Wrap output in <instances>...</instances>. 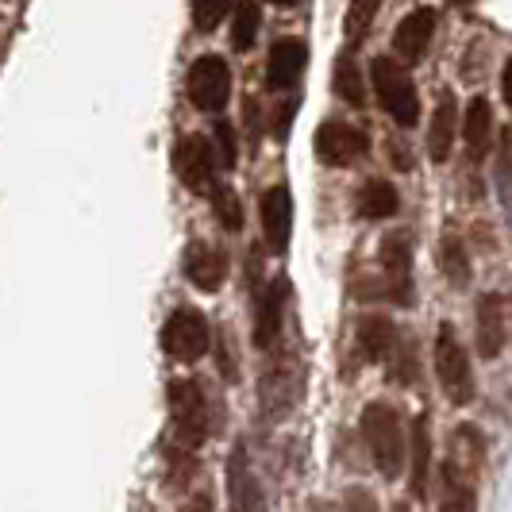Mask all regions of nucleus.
Masks as SVG:
<instances>
[{
    "label": "nucleus",
    "instance_id": "obj_12",
    "mask_svg": "<svg viewBox=\"0 0 512 512\" xmlns=\"http://www.w3.org/2000/svg\"><path fill=\"white\" fill-rule=\"evenodd\" d=\"M474 339H478V355L482 362H493L501 351H505V339H509V328H505V297L501 293H486L478 308H474Z\"/></svg>",
    "mask_w": 512,
    "mask_h": 512
},
{
    "label": "nucleus",
    "instance_id": "obj_14",
    "mask_svg": "<svg viewBox=\"0 0 512 512\" xmlns=\"http://www.w3.org/2000/svg\"><path fill=\"white\" fill-rule=\"evenodd\" d=\"M228 497L231 512H266V493L251 470V459L243 447H235L228 459Z\"/></svg>",
    "mask_w": 512,
    "mask_h": 512
},
{
    "label": "nucleus",
    "instance_id": "obj_2",
    "mask_svg": "<svg viewBox=\"0 0 512 512\" xmlns=\"http://www.w3.org/2000/svg\"><path fill=\"white\" fill-rule=\"evenodd\" d=\"M432 359H436V378L443 397L455 409H466L474 401V362H470V355H466V347L459 343L451 324H439Z\"/></svg>",
    "mask_w": 512,
    "mask_h": 512
},
{
    "label": "nucleus",
    "instance_id": "obj_6",
    "mask_svg": "<svg viewBox=\"0 0 512 512\" xmlns=\"http://www.w3.org/2000/svg\"><path fill=\"white\" fill-rule=\"evenodd\" d=\"M216 170H220L216 147H212V139H205V135H185L178 147H174V174H178V181L189 193H197V197L212 193L220 185Z\"/></svg>",
    "mask_w": 512,
    "mask_h": 512
},
{
    "label": "nucleus",
    "instance_id": "obj_33",
    "mask_svg": "<svg viewBox=\"0 0 512 512\" xmlns=\"http://www.w3.org/2000/svg\"><path fill=\"white\" fill-rule=\"evenodd\" d=\"M501 93H505V104H509L512 112V58L505 62V70H501Z\"/></svg>",
    "mask_w": 512,
    "mask_h": 512
},
{
    "label": "nucleus",
    "instance_id": "obj_25",
    "mask_svg": "<svg viewBox=\"0 0 512 512\" xmlns=\"http://www.w3.org/2000/svg\"><path fill=\"white\" fill-rule=\"evenodd\" d=\"M439 266H443V278L462 289V285H470V255H466V247H462L459 235H443V243H439Z\"/></svg>",
    "mask_w": 512,
    "mask_h": 512
},
{
    "label": "nucleus",
    "instance_id": "obj_5",
    "mask_svg": "<svg viewBox=\"0 0 512 512\" xmlns=\"http://www.w3.org/2000/svg\"><path fill=\"white\" fill-rule=\"evenodd\" d=\"M158 343H162V351H166L174 362L205 359L208 347H212V328H208L205 312H201V308H189V305L174 308V312L166 316L162 332H158Z\"/></svg>",
    "mask_w": 512,
    "mask_h": 512
},
{
    "label": "nucleus",
    "instance_id": "obj_9",
    "mask_svg": "<svg viewBox=\"0 0 512 512\" xmlns=\"http://www.w3.org/2000/svg\"><path fill=\"white\" fill-rule=\"evenodd\" d=\"M382 282H385V297H393L401 308L412 305V243L405 231L389 235L382 243Z\"/></svg>",
    "mask_w": 512,
    "mask_h": 512
},
{
    "label": "nucleus",
    "instance_id": "obj_27",
    "mask_svg": "<svg viewBox=\"0 0 512 512\" xmlns=\"http://www.w3.org/2000/svg\"><path fill=\"white\" fill-rule=\"evenodd\" d=\"M212 212H216V220H220V228L224 231H239L243 228V205H239V193L231 189L228 181H220L212 193Z\"/></svg>",
    "mask_w": 512,
    "mask_h": 512
},
{
    "label": "nucleus",
    "instance_id": "obj_4",
    "mask_svg": "<svg viewBox=\"0 0 512 512\" xmlns=\"http://www.w3.org/2000/svg\"><path fill=\"white\" fill-rule=\"evenodd\" d=\"M370 85L378 93V104L401 128H412L420 120V93H416L412 77L393 58H374L370 62Z\"/></svg>",
    "mask_w": 512,
    "mask_h": 512
},
{
    "label": "nucleus",
    "instance_id": "obj_13",
    "mask_svg": "<svg viewBox=\"0 0 512 512\" xmlns=\"http://www.w3.org/2000/svg\"><path fill=\"white\" fill-rule=\"evenodd\" d=\"M282 312H285V282L258 285L255 289V347L258 351H274L278 335H282Z\"/></svg>",
    "mask_w": 512,
    "mask_h": 512
},
{
    "label": "nucleus",
    "instance_id": "obj_17",
    "mask_svg": "<svg viewBox=\"0 0 512 512\" xmlns=\"http://www.w3.org/2000/svg\"><path fill=\"white\" fill-rule=\"evenodd\" d=\"M305 62H308V47L301 39H278L270 47V58H266V85L270 89H293L297 77L305 74Z\"/></svg>",
    "mask_w": 512,
    "mask_h": 512
},
{
    "label": "nucleus",
    "instance_id": "obj_11",
    "mask_svg": "<svg viewBox=\"0 0 512 512\" xmlns=\"http://www.w3.org/2000/svg\"><path fill=\"white\" fill-rule=\"evenodd\" d=\"M181 270H185V278L197 285V289L216 293L220 285L228 282L231 262L220 247H212V243H205V239H193V243L185 247V255H181Z\"/></svg>",
    "mask_w": 512,
    "mask_h": 512
},
{
    "label": "nucleus",
    "instance_id": "obj_35",
    "mask_svg": "<svg viewBox=\"0 0 512 512\" xmlns=\"http://www.w3.org/2000/svg\"><path fill=\"white\" fill-rule=\"evenodd\" d=\"M270 4H278V8H289V4H293V0H270Z\"/></svg>",
    "mask_w": 512,
    "mask_h": 512
},
{
    "label": "nucleus",
    "instance_id": "obj_1",
    "mask_svg": "<svg viewBox=\"0 0 512 512\" xmlns=\"http://www.w3.org/2000/svg\"><path fill=\"white\" fill-rule=\"evenodd\" d=\"M362 439H366V451L378 466L382 478H401L405 466H409V436H405V420L401 412L393 409L389 401H370L362 409Z\"/></svg>",
    "mask_w": 512,
    "mask_h": 512
},
{
    "label": "nucleus",
    "instance_id": "obj_24",
    "mask_svg": "<svg viewBox=\"0 0 512 512\" xmlns=\"http://www.w3.org/2000/svg\"><path fill=\"white\" fill-rule=\"evenodd\" d=\"M258 27H262L258 0H235V20H231V47H235V54H247L255 47Z\"/></svg>",
    "mask_w": 512,
    "mask_h": 512
},
{
    "label": "nucleus",
    "instance_id": "obj_28",
    "mask_svg": "<svg viewBox=\"0 0 512 512\" xmlns=\"http://www.w3.org/2000/svg\"><path fill=\"white\" fill-rule=\"evenodd\" d=\"M378 8H382V0H351V4H347V16H343V35H347V43H359L362 35L370 31V24L378 20Z\"/></svg>",
    "mask_w": 512,
    "mask_h": 512
},
{
    "label": "nucleus",
    "instance_id": "obj_20",
    "mask_svg": "<svg viewBox=\"0 0 512 512\" xmlns=\"http://www.w3.org/2000/svg\"><path fill=\"white\" fill-rule=\"evenodd\" d=\"M455 135H459V101H455V93H443L432 112V124H428V158L436 166L451 158Z\"/></svg>",
    "mask_w": 512,
    "mask_h": 512
},
{
    "label": "nucleus",
    "instance_id": "obj_18",
    "mask_svg": "<svg viewBox=\"0 0 512 512\" xmlns=\"http://www.w3.org/2000/svg\"><path fill=\"white\" fill-rule=\"evenodd\" d=\"M439 512H478V478L451 459L439 470Z\"/></svg>",
    "mask_w": 512,
    "mask_h": 512
},
{
    "label": "nucleus",
    "instance_id": "obj_3",
    "mask_svg": "<svg viewBox=\"0 0 512 512\" xmlns=\"http://www.w3.org/2000/svg\"><path fill=\"white\" fill-rule=\"evenodd\" d=\"M166 409H170V424H174V436L185 451L201 447L212 432L208 424V401L205 389L189 378H178V382L166 385Z\"/></svg>",
    "mask_w": 512,
    "mask_h": 512
},
{
    "label": "nucleus",
    "instance_id": "obj_30",
    "mask_svg": "<svg viewBox=\"0 0 512 512\" xmlns=\"http://www.w3.org/2000/svg\"><path fill=\"white\" fill-rule=\"evenodd\" d=\"M497 185H501V201L509 208V185H512V128L501 131V147H497Z\"/></svg>",
    "mask_w": 512,
    "mask_h": 512
},
{
    "label": "nucleus",
    "instance_id": "obj_15",
    "mask_svg": "<svg viewBox=\"0 0 512 512\" xmlns=\"http://www.w3.org/2000/svg\"><path fill=\"white\" fill-rule=\"evenodd\" d=\"M436 39V8H416L393 31V51L401 62H420Z\"/></svg>",
    "mask_w": 512,
    "mask_h": 512
},
{
    "label": "nucleus",
    "instance_id": "obj_21",
    "mask_svg": "<svg viewBox=\"0 0 512 512\" xmlns=\"http://www.w3.org/2000/svg\"><path fill=\"white\" fill-rule=\"evenodd\" d=\"M297 389V378H293V366L285 359H274L270 370H262V412L270 420H282L285 412L293 409V393Z\"/></svg>",
    "mask_w": 512,
    "mask_h": 512
},
{
    "label": "nucleus",
    "instance_id": "obj_10",
    "mask_svg": "<svg viewBox=\"0 0 512 512\" xmlns=\"http://www.w3.org/2000/svg\"><path fill=\"white\" fill-rule=\"evenodd\" d=\"M258 220H262V243L266 251L282 255L289 247V231H293V197L285 185H270L258 201Z\"/></svg>",
    "mask_w": 512,
    "mask_h": 512
},
{
    "label": "nucleus",
    "instance_id": "obj_7",
    "mask_svg": "<svg viewBox=\"0 0 512 512\" xmlns=\"http://www.w3.org/2000/svg\"><path fill=\"white\" fill-rule=\"evenodd\" d=\"M185 93L193 108L201 112H224L231 101V70L220 54H201L189 74H185Z\"/></svg>",
    "mask_w": 512,
    "mask_h": 512
},
{
    "label": "nucleus",
    "instance_id": "obj_31",
    "mask_svg": "<svg viewBox=\"0 0 512 512\" xmlns=\"http://www.w3.org/2000/svg\"><path fill=\"white\" fill-rule=\"evenodd\" d=\"M216 147H220V166H224V170H235V162H239V147H235V131H231L228 120H220V124H216Z\"/></svg>",
    "mask_w": 512,
    "mask_h": 512
},
{
    "label": "nucleus",
    "instance_id": "obj_26",
    "mask_svg": "<svg viewBox=\"0 0 512 512\" xmlns=\"http://www.w3.org/2000/svg\"><path fill=\"white\" fill-rule=\"evenodd\" d=\"M335 93L351 104V108H362V104H366V81H362L359 62H355L351 54H339V58H335Z\"/></svg>",
    "mask_w": 512,
    "mask_h": 512
},
{
    "label": "nucleus",
    "instance_id": "obj_8",
    "mask_svg": "<svg viewBox=\"0 0 512 512\" xmlns=\"http://www.w3.org/2000/svg\"><path fill=\"white\" fill-rule=\"evenodd\" d=\"M312 151H316V158L324 166L343 170V166H355L359 158H366L370 143H366V131H359L355 124H347V120H324L316 128V135H312Z\"/></svg>",
    "mask_w": 512,
    "mask_h": 512
},
{
    "label": "nucleus",
    "instance_id": "obj_32",
    "mask_svg": "<svg viewBox=\"0 0 512 512\" xmlns=\"http://www.w3.org/2000/svg\"><path fill=\"white\" fill-rule=\"evenodd\" d=\"M343 512H378V501H374V493L370 489H347L343 493Z\"/></svg>",
    "mask_w": 512,
    "mask_h": 512
},
{
    "label": "nucleus",
    "instance_id": "obj_22",
    "mask_svg": "<svg viewBox=\"0 0 512 512\" xmlns=\"http://www.w3.org/2000/svg\"><path fill=\"white\" fill-rule=\"evenodd\" d=\"M355 347H359L362 362H385L397 347V324L389 316H362Z\"/></svg>",
    "mask_w": 512,
    "mask_h": 512
},
{
    "label": "nucleus",
    "instance_id": "obj_36",
    "mask_svg": "<svg viewBox=\"0 0 512 512\" xmlns=\"http://www.w3.org/2000/svg\"><path fill=\"white\" fill-rule=\"evenodd\" d=\"M455 4H462V8H466V4H474V0H455Z\"/></svg>",
    "mask_w": 512,
    "mask_h": 512
},
{
    "label": "nucleus",
    "instance_id": "obj_19",
    "mask_svg": "<svg viewBox=\"0 0 512 512\" xmlns=\"http://www.w3.org/2000/svg\"><path fill=\"white\" fill-rule=\"evenodd\" d=\"M462 143H466V158L482 162L493 151V108L486 97H474L462 112Z\"/></svg>",
    "mask_w": 512,
    "mask_h": 512
},
{
    "label": "nucleus",
    "instance_id": "obj_23",
    "mask_svg": "<svg viewBox=\"0 0 512 512\" xmlns=\"http://www.w3.org/2000/svg\"><path fill=\"white\" fill-rule=\"evenodd\" d=\"M397 208H401V193L385 178L362 181V189L355 193V212L362 220H389V216H397Z\"/></svg>",
    "mask_w": 512,
    "mask_h": 512
},
{
    "label": "nucleus",
    "instance_id": "obj_16",
    "mask_svg": "<svg viewBox=\"0 0 512 512\" xmlns=\"http://www.w3.org/2000/svg\"><path fill=\"white\" fill-rule=\"evenodd\" d=\"M428 482H432V420L416 416L409 439V493L416 501L428 497V489H432Z\"/></svg>",
    "mask_w": 512,
    "mask_h": 512
},
{
    "label": "nucleus",
    "instance_id": "obj_34",
    "mask_svg": "<svg viewBox=\"0 0 512 512\" xmlns=\"http://www.w3.org/2000/svg\"><path fill=\"white\" fill-rule=\"evenodd\" d=\"M181 512H212V505H208V497H193Z\"/></svg>",
    "mask_w": 512,
    "mask_h": 512
},
{
    "label": "nucleus",
    "instance_id": "obj_29",
    "mask_svg": "<svg viewBox=\"0 0 512 512\" xmlns=\"http://www.w3.org/2000/svg\"><path fill=\"white\" fill-rule=\"evenodd\" d=\"M231 4L235 0H193V27L197 31H216L228 20Z\"/></svg>",
    "mask_w": 512,
    "mask_h": 512
}]
</instances>
